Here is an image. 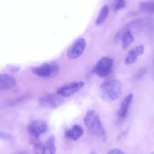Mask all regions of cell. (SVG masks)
<instances>
[{
    "mask_svg": "<svg viewBox=\"0 0 154 154\" xmlns=\"http://www.w3.org/2000/svg\"><path fill=\"white\" fill-rule=\"evenodd\" d=\"M122 91L121 82L115 79L107 80L101 84L100 88V96L107 101L116 100L122 94Z\"/></svg>",
    "mask_w": 154,
    "mask_h": 154,
    "instance_id": "1",
    "label": "cell"
},
{
    "mask_svg": "<svg viewBox=\"0 0 154 154\" xmlns=\"http://www.w3.org/2000/svg\"><path fill=\"white\" fill-rule=\"evenodd\" d=\"M114 60L111 58L104 57L96 64L95 71L98 76L104 78L110 73L113 67Z\"/></svg>",
    "mask_w": 154,
    "mask_h": 154,
    "instance_id": "5",
    "label": "cell"
},
{
    "mask_svg": "<svg viewBox=\"0 0 154 154\" xmlns=\"http://www.w3.org/2000/svg\"><path fill=\"white\" fill-rule=\"evenodd\" d=\"M86 47L85 40L82 38L78 39L68 50L67 56L71 60L78 58L83 53Z\"/></svg>",
    "mask_w": 154,
    "mask_h": 154,
    "instance_id": "7",
    "label": "cell"
},
{
    "mask_svg": "<svg viewBox=\"0 0 154 154\" xmlns=\"http://www.w3.org/2000/svg\"><path fill=\"white\" fill-rule=\"evenodd\" d=\"M133 94H128L123 100L119 111V116L121 118H125L127 116L129 107L133 100Z\"/></svg>",
    "mask_w": 154,
    "mask_h": 154,
    "instance_id": "11",
    "label": "cell"
},
{
    "mask_svg": "<svg viewBox=\"0 0 154 154\" xmlns=\"http://www.w3.org/2000/svg\"><path fill=\"white\" fill-rule=\"evenodd\" d=\"M56 153L55 137L54 136H51L46 141L45 144L43 145L42 154H55Z\"/></svg>",
    "mask_w": 154,
    "mask_h": 154,
    "instance_id": "13",
    "label": "cell"
},
{
    "mask_svg": "<svg viewBox=\"0 0 154 154\" xmlns=\"http://www.w3.org/2000/svg\"><path fill=\"white\" fill-rule=\"evenodd\" d=\"M0 137L6 140H11L12 139L11 135L4 133H0Z\"/></svg>",
    "mask_w": 154,
    "mask_h": 154,
    "instance_id": "21",
    "label": "cell"
},
{
    "mask_svg": "<svg viewBox=\"0 0 154 154\" xmlns=\"http://www.w3.org/2000/svg\"><path fill=\"white\" fill-rule=\"evenodd\" d=\"M17 154H28L27 153L24 152H20L18 153Z\"/></svg>",
    "mask_w": 154,
    "mask_h": 154,
    "instance_id": "23",
    "label": "cell"
},
{
    "mask_svg": "<svg viewBox=\"0 0 154 154\" xmlns=\"http://www.w3.org/2000/svg\"><path fill=\"white\" fill-rule=\"evenodd\" d=\"M126 4L125 0H116L114 4V11L115 12H118L125 7Z\"/></svg>",
    "mask_w": 154,
    "mask_h": 154,
    "instance_id": "17",
    "label": "cell"
},
{
    "mask_svg": "<svg viewBox=\"0 0 154 154\" xmlns=\"http://www.w3.org/2000/svg\"><path fill=\"white\" fill-rule=\"evenodd\" d=\"M139 10L144 13L154 14V1H146L139 5Z\"/></svg>",
    "mask_w": 154,
    "mask_h": 154,
    "instance_id": "15",
    "label": "cell"
},
{
    "mask_svg": "<svg viewBox=\"0 0 154 154\" xmlns=\"http://www.w3.org/2000/svg\"><path fill=\"white\" fill-rule=\"evenodd\" d=\"M151 154H154V152H153L152 153H151Z\"/></svg>",
    "mask_w": 154,
    "mask_h": 154,
    "instance_id": "24",
    "label": "cell"
},
{
    "mask_svg": "<svg viewBox=\"0 0 154 154\" xmlns=\"http://www.w3.org/2000/svg\"><path fill=\"white\" fill-rule=\"evenodd\" d=\"M83 129L78 125L74 126L72 128L66 131L65 135L69 139L76 141L83 135Z\"/></svg>",
    "mask_w": 154,
    "mask_h": 154,
    "instance_id": "12",
    "label": "cell"
},
{
    "mask_svg": "<svg viewBox=\"0 0 154 154\" xmlns=\"http://www.w3.org/2000/svg\"><path fill=\"white\" fill-rule=\"evenodd\" d=\"M15 78L7 74L0 75V89H11L16 86Z\"/></svg>",
    "mask_w": 154,
    "mask_h": 154,
    "instance_id": "10",
    "label": "cell"
},
{
    "mask_svg": "<svg viewBox=\"0 0 154 154\" xmlns=\"http://www.w3.org/2000/svg\"><path fill=\"white\" fill-rule=\"evenodd\" d=\"M121 39L122 40V48L124 49L127 48L134 41L133 33L130 31H125L122 34Z\"/></svg>",
    "mask_w": 154,
    "mask_h": 154,
    "instance_id": "14",
    "label": "cell"
},
{
    "mask_svg": "<svg viewBox=\"0 0 154 154\" xmlns=\"http://www.w3.org/2000/svg\"><path fill=\"white\" fill-rule=\"evenodd\" d=\"M109 11V7L108 5H105L102 7L100 11L99 14L97 18L96 21L97 26H100L105 22L108 16Z\"/></svg>",
    "mask_w": 154,
    "mask_h": 154,
    "instance_id": "16",
    "label": "cell"
},
{
    "mask_svg": "<svg viewBox=\"0 0 154 154\" xmlns=\"http://www.w3.org/2000/svg\"><path fill=\"white\" fill-rule=\"evenodd\" d=\"M144 52V47L143 45L137 46L136 48L132 49L128 52L125 60V65H129L136 62L138 56H141Z\"/></svg>",
    "mask_w": 154,
    "mask_h": 154,
    "instance_id": "9",
    "label": "cell"
},
{
    "mask_svg": "<svg viewBox=\"0 0 154 154\" xmlns=\"http://www.w3.org/2000/svg\"><path fill=\"white\" fill-rule=\"evenodd\" d=\"M107 154H125V152L118 149H114L109 151Z\"/></svg>",
    "mask_w": 154,
    "mask_h": 154,
    "instance_id": "20",
    "label": "cell"
},
{
    "mask_svg": "<svg viewBox=\"0 0 154 154\" xmlns=\"http://www.w3.org/2000/svg\"><path fill=\"white\" fill-rule=\"evenodd\" d=\"M63 97L58 94H50L40 97L38 103L42 107L45 108L54 109L61 106L64 103Z\"/></svg>",
    "mask_w": 154,
    "mask_h": 154,
    "instance_id": "4",
    "label": "cell"
},
{
    "mask_svg": "<svg viewBox=\"0 0 154 154\" xmlns=\"http://www.w3.org/2000/svg\"><path fill=\"white\" fill-rule=\"evenodd\" d=\"M48 130V125L43 120H34L31 122L28 127V130L33 139H38L40 136L46 133Z\"/></svg>",
    "mask_w": 154,
    "mask_h": 154,
    "instance_id": "6",
    "label": "cell"
},
{
    "mask_svg": "<svg viewBox=\"0 0 154 154\" xmlns=\"http://www.w3.org/2000/svg\"><path fill=\"white\" fill-rule=\"evenodd\" d=\"M84 85L82 82L68 83L59 88L57 92L63 97H67L81 89Z\"/></svg>",
    "mask_w": 154,
    "mask_h": 154,
    "instance_id": "8",
    "label": "cell"
},
{
    "mask_svg": "<svg viewBox=\"0 0 154 154\" xmlns=\"http://www.w3.org/2000/svg\"><path fill=\"white\" fill-rule=\"evenodd\" d=\"M8 68L10 71L13 72H18L20 69V68L19 67L12 66H8Z\"/></svg>",
    "mask_w": 154,
    "mask_h": 154,
    "instance_id": "22",
    "label": "cell"
},
{
    "mask_svg": "<svg viewBox=\"0 0 154 154\" xmlns=\"http://www.w3.org/2000/svg\"><path fill=\"white\" fill-rule=\"evenodd\" d=\"M84 122L91 133L100 138L102 141H106V131L101 124L99 116L95 111L89 110L84 118Z\"/></svg>",
    "mask_w": 154,
    "mask_h": 154,
    "instance_id": "2",
    "label": "cell"
},
{
    "mask_svg": "<svg viewBox=\"0 0 154 154\" xmlns=\"http://www.w3.org/2000/svg\"><path fill=\"white\" fill-rule=\"evenodd\" d=\"M26 98V97H21L17 98L15 99L14 100H11L9 102V106H15V105H18L20 103L23 102L24 100V99Z\"/></svg>",
    "mask_w": 154,
    "mask_h": 154,
    "instance_id": "19",
    "label": "cell"
},
{
    "mask_svg": "<svg viewBox=\"0 0 154 154\" xmlns=\"http://www.w3.org/2000/svg\"></svg>",
    "mask_w": 154,
    "mask_h": 154,
    "instance_id": "25",
    "label": "cell"
},
{
    "mask_svg": "<svg viewBox=\"0 0 154 154\" xmlns=\"http://www.w3.org/2000/svg\"><path fill=\"white\" fill-rule=\"evenodd\" d=\"M147 69L146 68H143L140 69L137 73L135 75V79L136 80H139L143 78V76L147 73Z\"/></svg>",
    "mask_w": 154,
    "mask_h": 154,
    "instance_id": "18",
    "label": "cell"
},
{
    "mask_svg": "<svg viewBox=\"0 0 154 154\" xmlns=\"http://www.w3.org/2000/svg\"><path fill=\"white\" fill-rule=\"evenodd\" d=\"M60 68L56 62L44 63L33 68L32 71L38 76L44 78H52L57 76L60 72Z\"/></svg>",
    "mask_w": 154,
    "mask_h": 154,
    "instance_id": "3",
    "label": "cell"
}]
</instances>
